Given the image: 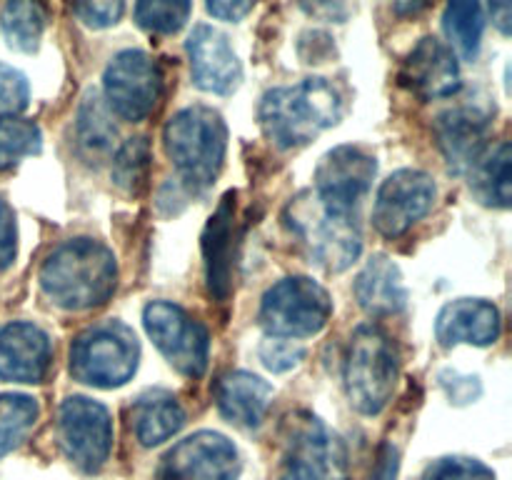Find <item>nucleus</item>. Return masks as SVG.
<instances>
[{"instance_id":"1","label":"nucleus","mask_w":512,"mask_h":480,"mask_svg":"<svg viewBox=\"0 0 512 480\" xmlns=\"http://www.w3.org/2000/svg\"><path fill=\"white\" fill-rule=\"evenodd\" d=\"M118 283V263L108 245L75 238L58 245L40 268V288L63 310H90L103 305Z\"/></svg>"},{"instance_id":"2","label":"nucleus","mask_w":512,"mask_h":480,"mask_svg":"<svg viewBox=\"0 0 512 480\" xmlns=\"http://www.w3.org/2000/svg\"><path fill=\"white\" fill-rule=\"evenodd\" d=\"M343 115V98L325 78H305L295 85L273 88L260 100L258 118L265 135L278 148H300L333 128Z\"/></svg>"},{"instance_id":"3","label":"nucleus","mask_w":512,"mask_h":480,"mask_svg":"<svg viewBox=\"0 0 512 480\" xmlns=\"http://www.w3.org/2000/svg\"><path fill=\"white\" fill-rule=\"evenodd\" d=\"M165 153L188 188L203 190L218 178L228 148V128L218 110L190 105L178 110L163 130Z\"/></svg>"},{"instance_id":"4","label":"nucleus","mask_w":512,"mask_h":480,"mask_svg":"<svg viewBox=\"0 0 512 480\" xmlns=\"http://www.w3.org/2000/svg\"><path fill=\"white\" fill-rule=\"evenodd\" d=\"M285 218L308 253L310 263L318 268L328 273H343L360 258L363 235L355 223V215L330 208L313 190L300 193L288 205Z\"/></svg>"},{"instance_id":"5","label":"nucleus","mask_w":512,"mask_h":480,"mask_svg":"<svg viewBox=\"0 0 512 480\" xmlns=\"http://www.w3.org/2000/svg\"><path fill=\"white\" fill-rule=\"evenodd\" d=\"M400 360L395 343L378 325H360L345 355V393L363 415H378L398 385Z\"/></svg>"},{"instance_id":"6","label":"nucleus","mask_w":512,"mask_h":480,"mask_svg":"<svg viewBox=\"0 0 512 480\" xmlns=\"http://www.w3.org/2000/svg\"><path fill=\"white\" fill-rule=\"evenodd\" d=\"M140 345L120 320H105L83 330L70 345V375L93 388H118L133 378Z\"/></svg>"},{"instance_id":"7","label":"nucleus","mask_w":512,"mask_h":480,"mask_svg":"<svg viewBox=\"0 0 512 480\" xmlns=\"http://www.w3.org/2000/svg\"><path fill=\"white\" fill-rule=\"evenodd\" d=\"M333 315V300L328 290L313 278L293 275L283 278L263 295L260 323L275 338H310L328 325Z\"/></svg>"},{"instance_id":"8","label":"nucleus","mask_w":512,"mask_h":480,"mask_svg":"<svg viewBox=\"0 0 512 480\" xmlns=\"http://www.w3.org/2000/svg\"><path fill=\"white\" fill-rule=\"evenodd\" d=\"M143 325L155 348L178 373L200 378L208 368V330L185 308L170 300H153L143 310Z\"/></svg>"},{"instance_id":"9","label":"nucleus","mask_w":512,"mask_h":480,"mask_svg":"<svg viewBox=\"0 0 512 480\" xmlns=\"http://www.w3.org/2000/svg\"><path fill=\"white\" fill-rule=\"evenodd\" d=\"M103 100L118 118L140 123L158 105L163 73L145 50H123L113 55L103 73Z\"/></svg>"},{"instance_id":"10","label":"nucleus","mask_w":512,"mask_h":480,"mask_svg":"<svg viewBox=\"0 0 512 480\" xmlns=\"http://www.w3.org/2000/svg\"><path fill=\"white\" fill-rule=\"evenodd\" d=\"M58 440L65 455L83 473H98L113 448V420L98 400L73 395L60 403Z\"/></svg>"},{"instance_id":"11","label":"nucleus","mask_w":512,"mask_h":480,"mask_svg":"<svg viewBox=\"0 0 512 480\" xmlns=\"http://www.w3.org/2000/svg\"><path fill=\"white\" fill-rule=\"evenodd\" d=\"M283 480H350L343 440L313 415L298 418L288 440Z\"/></svg>"},{"instance_id":"12","label":"nucleus","mask_w":512,"mask_h":480,"mask_svg":"<svg viewBox=\"0 0 512 480\" xmlns=\"http://www.w3.org/2000/svg\"><path fill=\"white\" fill-rule=\"evenodd\" d=\"M435 195L438 188L428 173L415 168L395 170L375 195L373 225L385 238H400L433 210Z\"/></svg>"},{"instance_id":"13","label":"nucleus","mask_w":512,"mask_h":480,"mask_svg":"<svg viewBox=\"0 0 512 480\" xmlns=\"http://www.w3.org/2000/svg\"><path fill=\"white\" fill-rule=\"evenodd\" d=\"M240 455L225 435L200 430L168 450L158 470V480H235Z\"/></svg>"},{"instance_id":"14","label":"nucleus","mask_w":512,"mask_h":480,"mask_svg":"<svg viewBox=\"0 0 512 480\" xmlns=\"http://www.w3.org/2000/svg\"><path fill=\"white\" fill-rule=\"evenodd\" d=\"M378 173V160L358 145H338L315 168L313 193L335 210L353 213Z\"/></svg>"},{"instance_id":"15","label":"nucleus","mask_w":512,"mask_h":480,"mask_svg":"<svg viewBox=\"0 0 512 480\" xmlns=\"http://www.w3.org/2000/svg\"><path fill=\"white\" fill-rule=\"evenodd\" d=\"M190 58V73L195 85L208 93L228 95L243 80V65L230 45L228 35L213 25H195L185 40Z\"/></svg>"},{"instance_id":"16","label":"nucleus","mask_w":512,"mask_h":480,"mask_svg":"<svg viewBox=\"0 0 512 480\" xmlns=\"http://www.w3.org/2000/svg\"><path fill=\"white\" fill-rule=\"evenodd\" d=\"M50 338L28 320H13L0 328V380L8 383H40L48 375Z\"/></svg>"},{"instance_id":"17","label":"nucleus","mask_w":512,"mask_h":480,"mask_svg":"<svg viewBox=\"0 0 512 480\" xmlns=\"http://www.w3.org/2000/svg\"><path fill=\"white\" fill-rule=\"evenodd\" d=\"M488 128L490 110H483L473 103L458 105V108H450L443 115H438L435 138H438V145L450 168L463 173L483 158Z\"/></svg>"},{"instance_id":"18","label":"nucleus","mask_w":512,"mask_h":480,"mask_svg":"<svg viewBox=\"0 0 512 480\" xmlns=\"http://www.w3.org/2000/svg\"><path fill=\"white\" fill-rule=\"evenodd\" d=\"M400 78L425 100L450 98L460 90V65L443 40L428 35L410 50Z\"/></svg>"},{"instance_id":"19","label":"nucleus","mask_w":512,"mask_h":480,"mask_svg":"<svg viewBox=\"0 0 512 480\" xmlns=\"http://www.w3.org/2000/svg\"><path fill=\"white\" fill-rule=\"evenodd\" d=\"M435 338L445 348L460 343L493 345L500 338V310L483 298L453 300L438 313Z\"/></svg>"},{"instance_id":"20","label":"nucleus","mask_w":512,"mask_h":480,"mask_svg":"<svg viewBox=\"0 0 512 480\" xmlns=\"http://www.w3.org/2000/svg\"><path fill=\"white\" fill-rule=\"evenodd\" d=\"M213 398L225 420L240 428H258L273 398V385L260 375L230 370L218 378Z\"/></svg>"},{"instance_id":"21","label":"nucleus","mask_w":512,"mask_h":480,"mask_svg":"<svg viewBox=\"0 0 512 480\" xmlns=\"http://www.w3.org/2000/svg\"><path fill=\"white\" fill-rule=\"evenodd\" d=\"M233 220L235 193H228L210 215L203 233L205 280L215 300H228L233 288Z\"/></svg>"},{"instance_id":"22","label":"nucleus","mask_w":512,"mask_h":480,"mask_svg":"<svg viewBox=\"0 0 512 480\" xmlns=\"http://www.w3.org/2000/svg\"><path fill=\"white\" fill-rule=\"evenodd\" d=\"M355 298L375 318L400 313L408 305V290L398 265L388 255H373L355 278Z\"/></svg>"},{"instance_id":"23","label":"nucleus","mask_w":512,"mask_h":480,"mask_svg":"<svg viewBox=\"0 0 512 480\" xmlns=\"http://www.w3.org/2000/svg\"><path fill=\"white\" fill-rule=\"evenodd\" d=\"M185 423V410L168 390H148L133 405V430L140 445L153 448L173 438Z\"/></svg>"},{"instance_id":"24","label":"nucleus","mask_w":512,"mask_h":480,"mask_svg":"<svg viewBox=\"0 0 512 480\" xmlns=\"http://www.w3.org/2000/svg\"><path fill=\"white\" fill-rule=\"evenodd\" d=\"M78 135L80 145H83L88 155L100 158V155L113 153L118 130L113 125V113L108 110L105 100L100 98L98 90H88L83 95L78 113Z\"/></svg>"},{"instance_id":"25","label":"nucleus","mask_w":512,"mask_h":480,"mask_svg":"<svg viewBox=\"0 0 512 480\" xmlns=\"http://www.w3.org/2000/svg\"><path fill=\"white\" fill-rule=\"evenodd\" d=\"M443 28L448 35L453 53L460 58L473 60L483 43L485 30V10L480 3H450L443 15ZM455 55V58H458Z\"/></svg>"},{"instance_id":"26","label":"nucleus","mask_w":512,"mask_h":480,"mask_svg":"<svg viewBox=\"0 0 512 480\" xmlns=\"http://www.w3.org/2000/svg\"><path fill=\"white\" fill-rule=\"evenodd\" d=\"M510 160V145L503 140L498 148H493V153H488L473 165V188L483 203L495 205V208H508L510 205Z\"/></svg>"},{"instance_id":"27","label":"nucleus","mask_w":512,"mask_h":480,"mask_svg":"<svg viewBox=\"0 0 512 480\" xmlns=\"http://www.w3.org/2000/svg\"><path fill=\"white\" fill-rule=\"evenodd\" d=\"M0 30L10 48L20 53L38 50L45 30V13L38 3H5L0 10Z\"/></svg>"},{"instance_id":"28","label":"nucleus","mask_w":512,"mask_h":480,"mask_svg":"<svg viewBox=\"0 0 512 480\" xmlns=\"http://www.w3.org/2000/svg\"><path fill=\"white\" fill-rule=\"evenodd\" d=\"M38 403L23 393H0V458L13 453L38 420Z\"/></svg>"},{"instance_id":"29","label":"nucleus","mask_w":512,"mask_h":480,"mask_svg":"<svg viewBox=\"0 0 512 480\" xmlns=\"http://www.w3.org/2000/svg\"><path fill=\"white\" fill-rule=\"evenodd\" d=\"M43 148L40 128L25 118H0V170H13L23 158Z\"/></svg>"},{"instance_id":"30","label":"nucleus","mask_w":512,"mask_h":480,"mask_svg":"<svg viewBox=\"0 0 512 480\" xmlns=\"http://www.w3.org/2000/svg\"><path fill=\"white\" fill-rule=\"evenodd\" d=\"M150 170V145L145 138L125 140L113 158V180L125 193L138 195L145 188Z\"/></svg>"},{"instance_id":"31","label":"nucleus","mask_w":512,"mask_h":480,"mask_svg":"<svg viewBox=\"0 0 512 480\" xmlns=\"http://www.w3.org/2000/svg\"><path fill=\"white\" fill-rule=\"evenodd\" d=\"M190 10L193 5L178 3V0H145V3L135 5L133 13L140 28H145L148 33L170 35L183 28L185 20L190 18Z\"/></svg>"},{"instance_id":"32","label":"nucleus","mask_w":512,"mask_h":480,"mask_svg":"<svg viewBox=\"0 0 512 480\" xmlns=\"http://www.w3.org/2000/svg\"><path fill=\"white\" fill-rule=\"evenodd\" d=\"M30 103L28 78L13 65L0 63V115L15 118L23 113Z\"/></svg>"},{"instance_id":"33","label":"nucleus","mask_w":512,"mask_h":480,"mask_svg":"<svg viewBox=\"0 0 512 480\" xmlns=\"http://www.w3.org/2000/svg\"><path fill=\"white\" fill-rule=\"evenodd\" d=\"M425 480H495V473L478 458H440L425 473Z\"/></svg>"},{"instance_id":"34","label":"nucleus","mask_w":512,"mask_h":480,"mask_svg":"<svg viewBox=\"0 0 512 480\" xmlns=\"http://www.w3.org/2000/svg\"><path fill=\"white\" fill-rule=\"evenodd\" d=\"M258 355L260 360H263L265 368L273 370V373H285V370L295 368V365L305 358V345L300 343V340L268 335V338L260 343Z\"/></svg>"},{"instance_id":"35","label":"nucleus","mask_w":512,"mask_h":480,"mask_svg":"<svg viewBox=\"0 0 512 480\" xmlns=\"http://www.w3.org/2000/svg\"><path fill=\"white\" fill-rule=\"evenodd\" d=\"M73 13L88 28H108V25L118 23L120 15L125 13V3L120 0L115 3H78L73 5Z\"/></svg>"},{"instance_id":"36","label":"nucleus","mask_w":512,"mask_h":480,"mask_svg":"<svg viewBox=\"0 0 512 480\" xmlns=\"http://www.w3.org/2000/svg\"><path fill=\"white\" fill-rule=\"evenodd\" d=\"M440 385L445 388L448 398L458 405L473 403L480 395V380L475 375H460L455 370H445V373H440Z\"/></svg>"},{"instance_id":"37","label":"nucleus","mask_w":512,"mask_h":480,"mask_svg":"<svg viewBox=\"0 0 512 480\" xmlns=\"http://www.w3.org/2000/svg\"><path fill=\"white\" fill-rule=\"evenodd\" d=\"M18 253V228H15V213L3 198H0V270L8 268Z\"/></svg>"},{"instance_id":"38","label":"nucleus","mask_w":512,"mask_h":480,"mask_svg":"<svg viewBox=\"0 0 512 480\" xmlns=\"http://www.w3.org/2000/svg\"><path fill=\"white\" fill-rule=\"evenodd\" d=\"M250 10H253V3H238V0H233V3L230 0H213V3H208L210 15L220 20H230V23L243 20Z\"/></svg>"},{"instance_id":"39","label":"nucleus","mask_w":512,"mask_h":480,"mask_svg":"<svg viewBox=\"0 0 512 480\" xmlns=\"http://www.w3.org/2000/svg\"><path fill=\"white\" fill-rule=\"evenodd\" d=\"M490 13H493V23L498 25L503 33H508L510 30V15H512V5L510 3H495L493 8H490Z\"/></svg>"},{"instance_id":"40","label":"nucleus","mask_w":512,"mask_h":480,"mask_svg":"<svg viewBox=\"0 0 512 480\" xmlns=\"http://www.w3.org/2000/svg\"><path fill=\"white\" fill-rule=\"evenodd\" d=\"M425 5L420 3V5H395V10H410V13H413V10H423Z\"/></svg>"}]
</instances>
